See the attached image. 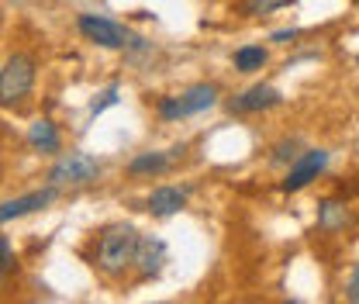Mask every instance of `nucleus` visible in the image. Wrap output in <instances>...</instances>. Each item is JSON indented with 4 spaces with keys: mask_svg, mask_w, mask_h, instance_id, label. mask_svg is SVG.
<instances>
[{
    "mask_svg": "<svg viewBox=\"0 0 359 304\" xmlns=\"http://www.w3.org/2000/svg\"><path fill=\"white\" fill-rule=\"evenodd\" d=\"M269 62V52L263 45H242V48H235V55H231V66L238 70V73H256V70H263Z\"/></svg>",
    "mask_w": 359,
    "mask_h": 304,
    "instance_id": "nucleus-14",
    "label": "nucleus"
},
{
    "mask_svg": "<svg viewBox=\"0 0 359 304\" xmlns=\"http://www.w3.org/2000/svg\"><path fill=\"white\" fill-rule=\"evenodd\" d=\"M353 221V215H349V208L342 204V201H321L318 204V228L321 232H342L346 225Z\"/></svg>",
    "mask_w": 359,
    "mask_h": 304,
    "instance_id": "nucleus-13",
    "label": "nucleus"
},
{
    "mask_svg": "<svg viewBox=\"0 0 359 304\" xmlns=\"http://www.w3.org/2000/svg\"><path fill=\"white\" fill-rule=\"evenodd\" d=\"M283 97H280V90L269 87V84H256V87H249L245 93H238L235 100H228V111L231 114H259V111H269V107H276Z\"/></svg>",
    "mask_w": 359,
    "mask_h": 304,
    "instance_id": "nucleus-8",
    "label": "nucleus"
},
{
    "mask_svg": "<svg viewBox=\"0 0 359 304\" xmlns=\"http://www.w3.org/2000/svg\"><path fill=\"white\" fill-rule=\"evenodd\" d=\"M218 104V87L215 84H194L177 97H159L156 111L163 121H183V118H194V114H204L208 107Z\"/></svg>",
    "mask_w": 359,
    "mask_h": 304,
    "instance_id": "nucleus-2",
    "label": "nucleus"
},
{
    "mask_svg": "<svg viewBox=\"0 0 359 304\" xmlns=\"http://www.w3.org/2000/svg\"><path fill=\"white\" fill-rule=\"evenodd\" d=\"M346 298L359 304V263L353 266V273H349V284H346Z\"/></svg>",
    "mask_w": 359,
    "mask_h": 304,
    "instance_id": "nucleus-19",
    "label": "nucleus"
},
{
    "mask_svg": "<svg viewBox=\"0 0 359 304\" xmlns=\"http://www.w3.org/2000/svg\"><path fill=\"white\" fill-rule=\"evenodd\" d=\"M35 87V59L25 52H14L0 70V107L21 104Z\"/></svg>",
    "mask_w": 359,
    "mask_h": 304,
    "instance_id": "nucleus-3",
    "label": "nucleus"
},
{
    "mask_svg": "<svg viewBox=\"0 0 359 304\" xmlns=\"http://www.w3.org/2000/svg\"><path fill=\"white\" fill-rule=\"evenodd\" d=\"M138 242L142 235L135 232V225H111L100 232L97 239V270H104L107 277H118L125 273L135 263V253H138Z\"/></svg>",
    "mask_w": 359,
    "mask_h": 304,
    "instance_id": "nucleus-1",
    "label": "nucleus"
},
{
    "mask_svg": "<svg viewBox=\"0 0 359 304\" xmlns=\"http://www.w3.org/2000/svg\"><path fill=\"white\" fill-rule=\"evenodd\" d=\"M325 166H328V152H325V149H308V152H301V156L290 163L287 176L280 180V190H283V194L304 190L308 183H314L318 176L325 173Z\"/></svg>",
    "mask_w": 359,
    "mask_h": 304,
    "instance_id": "nucleus-5",
    "label": "nucleus"
},
{
    "mask_svg": "<svg viewBox=\"0 0 359 304\" xmlns=\"http://www.w3.org/2000/svg\"><path fill=\"white\" fill-rule=\"evenodd\" d=\"M28 145L35 149V152H59V145H62V138H59V128L48 121V118H39V121H32V128H28Z\"/></svg>",
    "mask_w": 359,
    "mask_h": 304,
    "instance_id": "nucleus-12",
    "label": "nucleus"
},
{
    "mask_svg": "<svg viewBox=\"0 0 359 304\" xmlns=\"http://www.w3.org/2000/svg\"><path fill=\"white\" fill-rule=\"evenodd\" d=\"M14 270V249H11V239L0 235V277Z\"/></svg>",
    "mask_w": 359,
    "mask_h": 304,
    "instance_id": "nucleus-18",
    "label": "nucleus"
},
{
    "mask_svg": "<svg viewBox=\"0 0 359 304\" xmlns=\"http://www.w3.org/2000/svg\"><path fill=\"white\" fill-rule=\"evenodd\" d=\"M55 194H59V187H55V183H48V187L32 190V194H25V197L4 201V204H0V225H7V221H14V218H25V215H32V211L48 208V204L55 201Z\"/></svg>",
    "mask_w": 359,
    "mask_h": 304,
    "instance_id": "nucleus-7",
    "label": "nucleus"
},
{
    "mask_svg": "<svg viewBox=\"0 0 359 304\" xmlns=\"http://www.w3.org/2000/svg\"><path fill=\"white\" fill-rule=\"evenodd\" d=\"M297 39V28H287V32H273V42H294Z\"/></svg>",
    "mask_w": 359,
    "mask_h": 304,
    "instance_id": "nucleus-20",
    "label": "nucleus"
},
{
    "mask_svg": "<svg viewBox=\"0 0 359 304\" xmlns=\"http://www.w3.org/2000/svg\"><path fill=\"white\" fill-rule=\"evenodd\" d=\"M135 263H138L142 277H159L163 263H166V242L163 239H142L138 253H135Z\"/></svg>",
    "mask_w": 359,
    "mask_h": 304,
    "instance_id": "nucleus-11",
    "label": "nucleus"
},
{
    "mask_svg": "<svg viewBox=\"0 0 359 304\" xmlns=\"http://www.w3.org/2000/svg\"><path fill=\"white\" fill-rule=\"evenodd\" d=\"M118 104V87H107L104 93H97V100H93V107H90V114H104L107 107H114Z\"/></svg>",
    "mask_w": 359,
    "mask_h": 304,
    "instance_id": "nucleus-17",
    "label": "nucleus"
},
{
    "mask_svg": "<svg viewBox=\"0 0 359 304\" xmlns=\"http://www.w3.org/2000/svg\"><path fill=\"white\" fill-rule=\"evenodd\" d=\"M297 149H301V142H294V138H290V142H280V145L273 149V163H294V159L301 156Z\"/></svg>",
    "mask_w": 359,
    "mask_h": 304,
    "instance_id": "nucleus-16",
    "label": "nucleus"
},
{
    "mask_svg": "<svg viewBox=\"0 0 359 304\" xmlns=\"http://www.w3.org/2000/svg\"><path fill=\"white\" fill-rule=\"evenodd\" d=\"M80 32L87 35L90 42L104 45V48H128L132 45V35L125 25L111 21V18H100V14H80Z\"/></svg>",
    "mask_w": 359,
    "mask_h": 304,
    "instance_id": "nucleus-6",
    "label": "nucleus"
},
{
    "mask_svg": "<svg viewBox=\"0 0 359 304\" xmlns=\"http://www.w3.org/2000/svg\"><path fill=\"white\" fill-rule=\"evenodd\" d=\"M97 176H100V163L87 152H66L48 170V180L55 187H83V183H93Z\"/></svg>",
    "mask_w": 359,
    "mask_h": 304,
    "instance_id": "nucleus-4",
    "label": "nucleus"
},
{
    "mask_svg": "<svg viewBox=\"0 0 359 304\" xmlns=\"http://www.w3.org/2000/svg\"><path fill=\"white\" fill-rule=\"evenodd\" d=\"M187 149L183 145H173L170 152H138L132 163H128V173L132 176H159L173 166V159H180Z\"/></svg>",
    "mask_w": 359,
    "mask_h": 304,
    "instance_id": "nucleus-9",
    "label": "nucleus"
},
{
    "mask_svg": "<svg viewBox=\"0 0 359 304\" xmlns=\"http://www.w3.org/2000/svg\"><path fill=\"white\" fill-rule=\"evenodd\" d=\"M297 0H238V14L245 18H263V14H273V11H283Z\"/></svg>",
    "mask_w": 359,
    "mask_h": 304,
    "instance_id": "nucleus-15",
    "label": "nucleus"
},
{
    "mask_svg": "<svg viewBox=\"0 0 359 304\" xmlns=\"http://www.w3.org/2000/svg\"><path fill=\"white\" fill-rule=\"evenodd\" d=\"M145 208L152 211L156 218H170L187 208V190L183 187H156L145 201Z\"/></svg>",
    "mask_w": 359,
    "mask_h": 304,
    "instance_id": "nucleus-10",
    "label": "nucleus"
}]
</instances>
